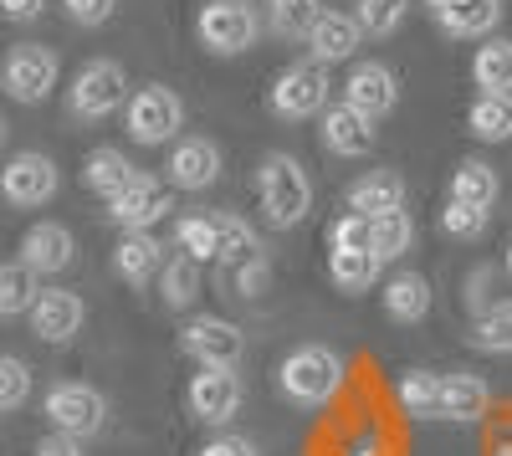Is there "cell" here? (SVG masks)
I'll list each match as a JSON object with an SVG mask.
<instances>
[{"mask_svg":"<svg viewBox=\"0 0 512 456\" xmlns=\"http://www.w3.org/2000/svg\"><path fill=\"white\" fill-rule=\"evenodd\" d=\"M256 200H262V216L277 226V231H292L313 216V175L308 164L277 149L256 164Z\"/></svg>","mask_w":512,"mask_h":456,"instance_id":"1","label":"cell"},{"mask_svg":"<svg viewBox=\"0 0 512 456\" xmlns=\"http://www.w3.org/2000/svg\"><path fill=\"white\" fill-rule=\"evenodd\" d=\"M277 385L292 405L323 410L338 395V385H344V359H338L328 344H297L277 369Z\"/></svg>","mask_w":512,"mask_h":456,"instance_id":"2","label":"cell"},{"mask_svg":"<svg viewBox=\"0 0 512 456\" xmlns=\"http://www.w3.org/2000/svg\"><path fill=\"white\" fill-rule=\"evenodd\" d=\"M272 113L287 123H303V118H323V108L333 103V77L323 62H292L272 77V93H267Z\"/></svg>","mask_w":512,"mask_h":456,"instance_id":"3","label":"cell"},{"mask_svg":"<svg viewBox=\"0 0 512 456\" xmlns=\"http://www.w3.org/2000/svg\"><path fill=\"white\" fill-rule=\"evenodd\" d=\"M128 98H134V93H128V72H123L113 57L82 62L77 77H72V88H67V108H72V118H82V123H98V118L128 108Z\"/></svg>","mask_w":512,"mask_h":456,"instance_id":"4","label":"cell"},{"mask_svg":"<svg viewBox=\"0 0 512 456\" xmlns=\"http://www.w3.org/2000/svg\"><path fill=\"white\" fill-rule=\"evenodd\" d=\"M123 123L128 134H134V144H175V134L185 129V103L175 88H164V82H149V88H139L134 98H128L123 108Z\"/></svg>","mask_w":512,"mask_h":456,"instance_id":"5","label":"cell"},{"mask_svg":"<svg viewBox=\"0 0 512 456\" xmlns=\"http://www.w3.org/2000/svg\"><path fill=\"white\" fill-rule=\"evenodd\" d=\"M195 36L210 57H241L256 47V11L251 0H205L195 16Z\"/></svg>","mask_w":512,"mask_h":456,"instance_id":"6","label":"cell"},{"mask_svg":"<svg viewBox=\"0 0 512 456\" xmlns=\"http://www.w3.org/2000/svg\"><path fill=\"white\" fill-rule=\"evenodd\" d=\"M41 410H47L52 431H57V436H72V441L98 436V431H103V421H108V400H103V390L77 385V380L52 385V390H47V400H41Z\"/></svg>","mask_w":512,"mask_h":456,"instance_id":"7","label":"cell"},{"mask_svg":"<svg viewBox=\"0 0 512 456\" xmlns=\"http://www.w3.org/2000/svg\"><path fill=\"white\" fill-rule=\"evenodd\" d=\"M57 77H62V62H57L52 47H41V41H21V47H11V57L0 62V82H6V93L16 103H47Z\"/></svg>","mask_w":512,"mask_h":456,"instance_id":"8","label":"cell"},{"mask_svg":"<svg viewBox=\"0 0 512 456\" xmlns=\"http://www.w3.org/2000/svg\"><path fill=\"white\" fill-rule=\"evenodd\" d=\"M180 349L200 364V369H241L246 359V334L231 323V318H216V313H200L180 328Z\"/></svg>","mask_w":512,"mask_h":456,"instance_id":"9","label":"cell"},{"mask_svg":"<svg viewBox=\"0 0 512 456\" xmlns=\"http://www.w3.org/2000/svg\"><path fill=\"white\" fill-rule=\"evenodd\" d=\"M169 211H175V185L169 180H154V175H134V185H123L113 200H108V221L123 226V231H149L159 226Z\"/></svg>","mask_w":512,"mask_h":456,"instance_id":"10","label":"cell"},{"mask_svg":"<svg viewBox=\"0 0 512 456\" xmlns=\"http://www.w3.org/2000/svg\"><path fill=\"white\" fill-rule=\"evenodd\" d=\"M185 400H190V416H195V421L226 426V421L241 416L246 385H241L236 369H200V375L190 380V390H185Z\"/></svg>","mask_w":512,"mask_h":456,"instance_id":"11","label":"cell"},{"mask_svg":"<svg viewBox=\"0 0 512 456\" xmlns=\"http://www.w3.org/2000/svg\"><path fill=\"white\" fill-rule=\"evenodd\" d=\"M57 185H62L57 164H52L47 154H36V149L16 154L6 170H0V195H6L11 205H21V211H36V205H47V200L57 195Z\"/></svg>","mask_w":512,"mask_h":456,"instance_id":"12","label":"cell"},{"mask_svg":"<svg viewBox=\"0 0 512 456\" xmlns=\"http://www.w3.org/2000/svg\"><path fill=\"white\" fill-rule=\"evenodd\" d=\"M303 41H308L313 62L338 67V62H354V57H359V47H364V26H359V16H354V11L328 6V11L303 31Z\"/></svg>","mask_w":512,"mask_h":456,"instance_id":"13","label":"cell"},{"mask_svg":"<svg viewBox=\"0 0 512 456\" xmlns=\"http://www.w3.org/2000/svg\"><path fill=\"white\" fill-rule=\"evenodd\" d=\"M425 11L451 41H487L502 26V0H425Z\"/></svg>","mask_w":512,"mask_h":456,"instance_id":"14","label":"cell"},{"mask_svg":"<svg viewBox=\"0 0 512 456\" xmlns=\"http://www.w3.org/2000/svg\"><path fill=\"white\" fill-rule=\"evenodd\" d=\"M164 180L175 185V190H210L221 180V149H216V139H200V134H190V139H175V149H169V164H164Z\"/></svg>","mask_w":512,"mask_h":456,"instance_id":"15","label":"cell"},{"mask_svg":"<svg viewBox=\"0 0 512 456\" xmlns=\"http://www.w3.org/2000/svg\"><path fill=\"white\" fill-rule=\"evenodd\" d=\"M338 98L379 123L384 113H395V103H400V77L384 62H354V72L344 77V93H338Z\"/></svg>","mask_w":512,"mask_h":456,"instance_id":"16","label":"cell"},{"mask_svg":"<svg viewBox=\"0 0 512 456\" xmlns=\"http://www.w3.org/2000/svg\"><path fill=\"white\" fill-rule=\"evenodd\" d=\"M31 334L41 344H67L82 334V318H88V308H82L77 293H67V287H41V298L31 303Z\"/></svg>","mask_w":512,"mask_h":456,"instance_id":"17","label":"cell"},{"mask_svg":"<svg viewBox=\"0 0 512 456\" xmlns=\"http://www.w3.org/2000/svg\"><path fill=\"white\" fill-rule=\"evenodd\" d=\"M318 134H323V149L338 154V159H364V154H374V118H364V113L349 108L344 98L323 108Z\"/></svg>","mask_w":512,"mask_h":456,"instance_id":"18","label":"cell"},{"mask_svg":"<svg viewBox=\"0 0 512 456\" xmlns=\"http://www.w3.org/2000/svg\"><path fill=\"white\" fill-rule=\"evenodd\" d=\"M77 257V241L62 221H36L26 236H21V262L36 272V277H52V272H67Z\"/></svg>","mask_w":512,"mask_h":456,"instance_id":"19","label":"cell"},{"mask_svg":"<svg viewBox=\"0 0 512 456\" xmlns=\"http://www.w3.org/2000/svg\"><path fill=\"white\" fill-rule=\"evenodd\" d=\"M492 410V390L482 375H441V421H456V426H477Z\"/></svg>","mask_w":512,"mask_h":456,"instance_id":"20","label":"cell"},{"mask_svg":"<svg viewBox=\"0 0 512 456\" xmlns=\"http://www.w3.org/2000/svg\"><path fill=\"white\" fill-rule=\"evenodd\" d=\"M349 211L354 216H390V211H405V180L395 175V170H369V175H359L354 185H349Z\"/></svg>","mask_w":512,"mask_h":456,"instance_id":"21","label":"cell"},{"mask_svg":"<svg viewBox=\"0 0 512 456\" xmlns=\"http://www.w3.org/2000/svg\"><path fill=\"white\" fill-rule=\"evenodd\" d=\"M113 267H118L123 282H134V287L154 282V277L164 272V246H159V236H154V231H123V241L113 246Z\"/></svg>","mask_w":512,"mask_h":456,"instance_id":"22","label":"cell"},{"mask_svg":"<svg viewBox=\"0 0 512 456\" xmlns=\"http://www.w3.org/2000/svg\"><path fill=\"white\" fill-rule=\"evenodd\" d=\"M466 134L477 144H512V93H477L466 108Z\"/></svg>","mask_w":512,"mask_h":456,"instance_id":"23","label":"cell"},{"mask_svg":"<svg viewBox=\"0 0 512 456\" xmlns=\"http://www.w3.org/2000/svg\"><path fill=\"white\" fill-rule=\"evenodd\" d=\"M384 313H390L395 323H425V313H431V282H425L420 272H395L390 282H384Z\"/></svg>","mask_w":512,"mask_h":456,"instance_id":"24","label":"cell"},{"mask_svg":"<svg viewBox=\"0 0 512 456\" xmlns=\"http://www.w3.org/2000/svg\"><path fill=\"white\" fill-rule=\"evenodd\" d=\"M134 159H128L123 149H93L88 159H82V185H88L93 195H103V200H113L123 185H134Z\"/></svg>","mask_w":512,"mask_h":456,"instance_id":"25","label":"cell"},{"mask_svg":"<svg viewBox=\"0 0 512 456\" xmlns=\"http://www.w3.org/2000/svg\"><path fill=\"white\" fill-rule=\"evenodd\" d=\"M497 190H502V180H497V170H492L487 159H461L456 170H451V200H461V205L492 211V205H497Z\"/></svg>","mask_w":512,"mask_h":456,"instance_id":"26","label":"cell"},{"mask_svg":"<svg viewBox=\"0 0 512 456\" xmlns=\"http://www.w3.org/2000/svg\"><path fill=\"white\" fill-rule=\"evenodd\" d=\"M395 400L410 421H441V375H431V369H405L395 385Z\"/></svg>","mask_w":512,"mask_h":456,"instance_id":"27","label":"cell"},{"mask_svg":"<svg viewBox=\"0 0 512 456\" xmlns=\"http://www.w3.org/2000/svg\"><path fill=\"white\" fill-rule=\"evenodd\" d=\"M472 82L482 93H512V41L507 36H487L477 57H472Z\"/></svg>","mask_w":512,"mask_h":456,"instance_id":"28","label":"cell"},{"mask_svg":"<svg viewBox=\"0 0 512 456\" xmlns=\"http://www.w3.org/2000/svg\"><path fill=\"white\" fill-rule=\"evenodd\" d=\"M379 257L374 252H328V277L338 282V293H349V298H359V293H369V287L379 282Z\"/></svg>","mask_w":512,"mask_h":456,"instance_id":"29","label":"cell"},{"mask_svg":"<svg viewBox=\"0 0 512 456\" xmlns=\"http://www.w3.org/2000/svg\"><path fill=\"white\" fill-rule=\"evenodd\" d=\"M41 298V282L26 262H0V318H21Z\"/></svg>","mask_w":512,"mask_h":456,"instance_id":"30","label":"cell"},{"mask_svg":"<svg viewBox=\"0 0 512 456\" xmlns=\"http://www.w3.org/2000/svg\"><path fill=\"white\" fill-rule=\"evenodd\" d=\"M159 298H164V308H190L200 298V262L185 257V252L169 257L164 272H159Z\"/></svg>","mask_w":512,"mask_h":456,"instance_id":"31","label":"cell"},{"mask_svg":"<svg viewBox=\"0 0 512 456\" xmlns=\"http://www.w3.org/2000/svg\"><path fill=\"white\" fill-rule=\"evenodd\" d=\"M216 246H221V257H216V262H226V267H241L246 257L262 252L256 231H251L241 216H231V211H216Z\"/></svg>","mask_w":512,"mask_h":456,"instance_id":"32","label":"cell"},{"mask_svg":"<svg viewBox=\"0 0 512 456\" xmlns=\"http://www.w3.org/2000/svg\"><path fill=\"white\" fill-rule=\"evenodd\" d=\"M472 349H482V354H512V298L492 303L472 323Z\"/></svg>","mask_w":512,"mask_h":456,"instance_id":"33","label":"cell"},{"mask_svg":"<svg viewBox=\"0 0 512 456\" xmlns=\"http://www.w3.org/2000/svg\"><path fill=\"white\" fill-rule=\"evenodd\" d=\"M415 241V221L405 211H390V216H374V257L379 262H400Z\"/></svg>","mask_w":512,"mask_h":456,"instance_id":"34","label":"cell"},{"mask_svg":"<svg viewBox=\"0 0 512 456\" xmlns=\"http://www.w3.org/2000/svg\"><path fill=\"white\" fill-rule=\"evenodd\" d=\"M175 241H180V252H185V257H195L200 267L221 257V246H216V216H180Z\"/></svg>","mask_w":512,"mask_h":456,"instance_id":"35","label":"cell"},{"mask_svg":"<svg viewBox=\"0 0 512 456\" xmlns=\"http://www.w3.org/2000/svg\"><path fill=\"white\" fill-rule=\"evenodd\" d=\"M354 16L364 36H395L410 16V0H354Z\"/></svg>","mask_w":512,"mask_h":456,"instance_id":"36","label":"cell"},{"mask_svg":"<svg viewBox=\"0 0 512 456\" xmlns=\"http://www.w3.org/2000/svg\"><path fill=\"white\" fill-rule=\"evenodd\" d=\"M267 11H272V26L282 36H303L328 11V0H267Z\"/></svg>","mask_w":512,"mask_h":456,"instance_id":"37","label":"cell"},{"mask_svg":"<svg viewBox=\"0 0 512 456\" xmlns=\"http://www.w3.org/2000/svg\"><path fill=\"white\" fill-rule=\"evenodd\" d=\"M328 252H374V221L369 216H338L328 226Z\"/></svg>","mask_w":512,"mask_h":456,"instance_id":"38","label":"cell"},{"mask_svg":"<svg viewBox=\"0 0 512 456\" xmlns=\"http://www.w3.org/2000/svg\"><path fill=\"white\" fill-rule=\"evenodd\" d=\"M31 400V369L16 354H0V410H21Z\"/></svg>","mask_w":512,"mask_h":456,"instance_id":"39","label":"cell"},{"mask_svg":"<svg viewBox=\"0 0 512 456\" xmlns=\"http://www.w3.org/2000/svg\"><path fill=\"white\" fill-rule=\"evenodd\" d=\"M487 216L492 211H477V205H461V200H446V211H441V231L456 236V241H477L487 231Z\"/></svg>","mask_w":512,"mask_h":456,"instance_id":"40","label":"cell"},{"mask_svg":"<svg viewBox=\"0 0 512 456\" xmlns=\"http://www.w3.org/2000/svg\"><path fill=\"white\" fill-rule=\"evenodd\" d=\"M62 11L72 26H103L118 11V0H62Z\"/></svg>","mask_w":512,"mask_h":456,"instance_id":"41","label":"cell"},{"mask_svg":"<svg viewBox=\"0 0 512 456\" xmlns=\"http://www.w3.org/2000/svg\"><path fill=\"white\" fill-rule=\"evenodd\" d=\"M262 287H267V257L256 252V257H246V262L236 267V293H241V298H256Z\"/></svg>","mask_w":512,"mask_h":456,"instance_id":"42","label":"cell"},{"mask_svg":"<svg viewBox=\"0 0 512 456\" xmlns=\"http://www.w3.org/2000/svg\"><path fill=\"white\" fill-rule=\"evenodd\" d=\"M200 456H256V446L246 436H216V441H205Z\"/></svg>","mask_w":512,"mask_h":456,"instance_id":"43","label":"cell"},{"mask_svg":"<svg viewBox=\"0 0 512 456\" xmlns=\"http://www.w3.org/2000/svg\"><path fill=\"white\" fill-rule=\"evenodd\" d=\"M47 11V0H0V16L6 21H36Z\"/></svg>","mask_w":512,"mask_h":456,"instance_id":"44","label":"cell"},{"mask_svg":"<svg viewBox=\"0 0 512 456\" xmlns=\"http://www.w3.org/2000/svg\"><path fill=\"white\" fill-rule=\"evenodd\" d=\"M36 456H82V446L72 436H47V441L36 446Z\"/></svg>","mask_w":512,"mask_h":456,"instance_id":"45","label":"cell"},{"mask_svg":"<svg viewBox=\"0 0 512 456\" xmlns=\"http://www.w3.org/2000/svg\"><path fill=\"white\" fill-rule=\"evenodd\" d=\"M502 262H507V277H512V241H507V257Z\"/></svg>","mask_w":512,"mask_h":456,"instance_id":"46","label":"cell"},{"mask_svg":"<svg viewBox=\"0 0 512 456\" xmlns=\"http://www.w3.org/2000/svg\"><path fill=\"white\" fill-rule=\"evenodd\" d=\"M497 456H512V441H502V446H497Z\"/></svg>","mask_w":512,"mask_h":456,"instance_id":"47","label":"cell"},{"mask_svg":"<svg viewBox=\"0 0 512 456\" xmlns=\"http://www.w3.org/2000/svg\"><path fill=\"white\" fill-rule=\"evenodd\" d=\"M0 144H6V118H0Z\"/></svg>","mask_w":512,"mask_h":456,"instance_id":"48","label":"cell"}]
</instances>
